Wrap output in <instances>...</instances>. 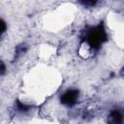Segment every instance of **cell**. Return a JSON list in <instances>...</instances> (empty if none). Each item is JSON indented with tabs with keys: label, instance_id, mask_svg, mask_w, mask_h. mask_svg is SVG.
Returning <instances> with one entry per match:
<instances>
[{
	"label": "cell",
	"instance_id": "cell-1",
	"mask_svg": "<svg viewBox=\"0 0 124 124\" xmlns=\"http://www.w3.org/2000/svg\"><path fill=\"white\" fill-rule=\"evenodd\" d=\"M107 40V33L103 25H98L92 28L87 35V44L92 48H98Z\"/></svg>",
	"mask_w": 124,
	"mask_h": 124
},
{
	"label": "cell",
	"instance_id": "cell-2",
	"mask_svg": "<svg viewBox=\"0 0 124 124\" xmlns=\"http://www.w3.org/2000/svg\"><path fill=\"white\" fill-rule=\"evenodd\" d=\"M78 99V91L75 89H70L61 96V103L65 106L70 107L75 105Z\"/></svg>",
	"mask_w": 124,
	"mask_h": 124
},
{
	"label": "cell",
	"instance_id": "cell-3",
	"mask_svg": "<svg viewBox=\"0 0 124 124\" xmlns=\"http://www.w3.org/2000/svg\"><path fill=\"white\" fill-rule=\"evenodd\" d=\"M108 119L111 124H122V122H123V116H122L121 112L117 109H114L110 112Z\"/></svg>",
	"mask_w": 124,
	"mask_h": 124
},
{
	"label": "cell",
	"instance_id": "cell-4",
	"mask_svg": "<svg viewBox=\"0 0 124 124\" xmlns=\"http://www.w3.org/2000/svg\"><path fill=\"white\" fill-rule=\"evenodd\" d=\"M17 109L20 110V111H26L29 109V107H27L26 105L20 103V102H17Z\"/></svg>",
	"mask_w": 124,
	"mask_h": 124
},
{
	"label": "cell",
	"instance_id": "cell-5",
	"mask_svg": "<svg viewBox=\"0 0 124 124\" xmlns=\"http://www.w3.org/2000/svg\"><path fill=\"white\" fill-rule=\"evenodd\" d=\"M6 28H7V25H6L5 21H4L3 19H1V18H0V35H1L2 33H4V32H5Z\"/></svg>",
	"mask_w": 124,
	"mask_h": 124
},
{
	"label": "cell",
	"instance_id": "cell-6",
	"mask_svg": "<svg viewBox=\"0 0 124 124\" xmlns=\"http://www.w3.org/2000/svg\"><path fill=\"white\" fill-rule=\"evenodd\" d=\"M6 72V67H5V64L0 60V76L3 75L4 73Z\"/></svg>",
	"mask_w": 124,
	"mask_h": 124
}]
</instances>
